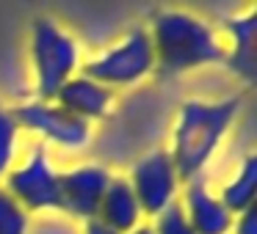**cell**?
Returning <instances> with one entry per match:
<instances>
[{
  "label": "cell",
  "mask_w": 257,
  "mask_h": 234,
  "mask_svg": "<svg viewBox=\"0 0 257 234\" xmlns=\"http://www.w3.org/2000/svg\"><path fill=\"white\" fill-rule=\"evenodd\" d=\"M240 105H243V96L235 94L221 100H185L180 105L169 154L183 182L202 179V171L213 160L229 127L238 118Z\"/></svg>",
  "instance_id": "cell-1"
},
{
  "label": "cell",
  "mask_w": 257,
  "mask_h": 234,
  "mask_svg": "<svg viewBox=\"0 0 257 234\" xmlns=\"http://www.w3.org/2000/svg\"><path fill=\"white\" fill-rule=\"evenodd\" d=\"M147 34L155 50V69L166 78L224 61L227 56L216 28L185 8H158Z\"/></svg>",
  "instance_id": "cell-2"
},
{
  "label": "cell",
  "mask_w": 257,
  "mask_h": 234,
  "mask_svg": "<svg viewBox=\"0 0 257 234\" xmlns=\"http://www.w3.org/2000/svg\"><path fill=\"white\" fill-rule=\"evenodd\" d=\"M80 42L50 17H39L31 25V66L39 100H53L72 74L80 72Z\"/></svg>",
  "instance_id": "cell-3"
},
{
  "label": "cell",
  "mask_w": 257,
  "mask_h": 234,
  "mask_svg": "<svg viewBox=\"0 0 257 234\" xmlns=\"http://www.w3.org/2000/svg\"><path fill=\"white\" fill-rule=\"evenodd\" d=\"M80 72L94 78L97 83L108 86L111 91L144 80L147 74L155 72V50H152L147 28L144 25L130 28L116 44H111L108 50L89 58Z\"/></svg>",
  "instance_id": "cell-4"
},
{
  "label": "cell",
  "mask_w": 257,
  "mask_h": 234,
  "mask_svg": "<svg viewBox=\"0 0 257 234\" xmlns=\"http://www.w3.org/2000/svg\"><path fill=\"white\" fill-rule=\"evenodd\" d=\"M0 188L6 190L25 212L58 210V168L53 166L45 146H34L6 174Z\"/></svg>",
  "instance_id": "cell-5"
},
{
  "label": "cell",
  "mask_w": 257,
  "mask_h": 234,
  "mask_svg": "<svg viewBox=\"0 0 257 234\" xmlns=\"http://www.w3.org/2000/svg\"><path fill=\"white\" fill-rule=\"evenodd\" d=\"M127 182L139 198L144 218H158L163 210L177 204L180 190H183V179H180L169 149H152L141 154L130 168Z\"/></svg>",
  "instance_id": "cell-6"
},
{
  "label": "cell",
  "mask_w": 257,
  "mask_h": 234,
  "mask_svg": "<svg viewBox=\"0 0 257 234\" xmlns=\"http://www.w3.org/2000/svg\"><path fill=\"white\" fill-rule=\"evenodd\" d=\"M12 113L17 118L20 130L36 132L39 138L50 140L56 146H64V149H83L91 140V124L64 110L56 100L34 96V100L12 108Z\"/></svg>",
  "instance_id": "cell-7"
},
{
  "label": "cell",
  "mask_w": 257,
  "mask_h": 234,
  "mask_svg": "<svg viewBox=\"0 0 257 234\" xmlns=\"http://www.w3.org/2000/svg\"><path fill=\"white\" fill-rule=\"evenodd\" d=\"M111 176L113 174L100 162H78L58 171V210H67L86 223L94 220Z\"/></svg>",
  "instance_id": "cell-8"
},
{
  "label": "cell",
  "mask_w": 257,
  "mask_h": 234,
  "mask_svg": "<svg viewBox=\"0 0 257 234\" xmlns=\"http://www.w3.org/2000/svg\"><path fill=\"white\" fill-rule=\"evenodd\" d=\"M194 234H229L232 212L224 206L218 193L207 188L205 179L183 182V198L177 201Z\"/></svg>",
  "instance_id": "cell-9"
},
{
  "label": "cell",
  "mask_w": 257,
  "mask_h": 234,
  "mask_svg": "<svg viewBox=\"0 0 257 234\" xmlns=\"http://www.w3.org/2000/svg\"><path fill=\"white\" fill-rule=\"evenodd\" d=\"M64 110H69L72 116L83 118V122H94L102 118L113 105V91L108 86L97 83L94 78H89L86 72H78L58 88V94L53 96Z\"/></svg>",
  "instance_id": "cell-10"
},
{
  "label": "cell",
  "mask_w": 257,
  "mask_h": 234,
  "mask_svg": "<svg viewBox=\"0 0 257 234\" xmlns=\"http://www.w3.org/2000/svg\"><path fill=\"white\" fill-rule=\"evenodd\" d=\"M94 220H100L102 226L113 228L119 234H127L139 223H144V212H141V204L130 188L127 176H111Z\"/></svg>",
  "instance_id": "cell-11"
},
{
  "label": "cell",
  "mask_w": 257,
  "mask_h": 234,
  "mask_svg": "<svg viewBox=\"0 0 257 234\" xmlns=\"http://www.w3.org/2000/svg\"><path fill=\"white\" fill-rule=\"evenodd\" d=\"M224 28L229 36V50L224 61L229 64L235 74L246 80H254L257 72V50H254V36H257V8L249 6L243 14H232L224 20Z\"/></svg>",
  "instance_id": "cell-12"
},
{
  "label": "cell",
  "mask_w": 257,
  "mask_h": 234,
  "mask_svg": "<svg viewBox=\"0 0 257 234\" xmlns=\"http://www.w3.org/2000/svg\"><path fill=\"white\" fill-rule=\"evenodd\" d=\"M218 198L224 201V206H227L232 215L240 210L254 206V198H257V157L254 154L243 157L240 168L224 182Z\"/></svg>",
  "instance_id": "cell-13"
},
{
  "label": "cell",
  "mask_w": 257,
  "mask_h": 234,
  "mask_svg": "<svg viewBox=\"0 0 257 234\" xmlns=\"http://www.w3.org/2000/svg\"><path fill=\"white\" fill-rule=\"evenodd\" d=\"M20 124L14 118L12 108L0 105V182L17 162V149H20Z\"/></svg>",
  "instance_id": "cell-14"
},
{
  "label": "cell",
  "mask_w": 257,
  "mask_h": 234,
  "mask_svg": "<svg viewBox=\"0 0 257 234\" xmlns=\"http://www.w3.org/2000/svg\"><path fill=\"white\" fill-rule=\"evenodd\" d=\"M31 215L0 188V234H28Z\"/></svg>",
  "instance_id": "cell-15"
},
{
  "label": "cell",
  "mask_w": 257,
  "mask_h": 234,
  "mask_svg": "<svg viewBox=\"0 0 257 234\" xmlns=\"http://www.w3.org/2000/svg\"><path fill=\"white\" fill-rule=\"evenodd\" d=\"M152 228H155V234H194V228L188 226L180 204H172L169 210H163L161 215L152 220Z\"/></svg>",
  "instance_id": "cell-16"
},
{
  "label": "cell",
  "mask_w": 257,
  "mask_h": 234,
  "mask_svg": "<svg viewBox=\"0 0 257 234\" xmlns=\"http://www.w3.org/2000/svg\"><path fill=\"white\" fill-rule=\"evenodd\" d=\"M229 234H257V206H249V210L235 212Z\"/></svg>",
  "instance_id": "cell-17"
},
{
  "label": "cell",
  "mask_w": 257,
  "mask_h": 234,
  "mask_svg": "<svg viewBox=\"0 0 257 234\" xmlns=\"http://www.w3.org/2000/svg\"><path fill=\"white\" fill-rule=\"evenodd\" d=\"M83 234H119V232H113V228L102 226L100 220H89V223H86V228H83Z\"/></svg>",
  "instance_id": "cell-18"
},
{
  "label": "cell",
  "mask_w": 257,
  "mask_h": 234,
  "mask_svg": "<svg viewBox=\"0 0 257 234\" xmlns=\"http://www.w3.org/2000/svg\"><path fill=\"white\" fill-rule=\"evenodd\" d=\"M127 234H155V228H152V223H139V226L133 228V232H127Z\"/></svg>",
  "instance_id": "cell-19"
}]
</instances>
